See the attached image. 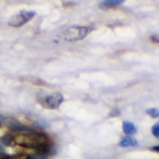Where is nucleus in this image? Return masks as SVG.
I'll return each instance as SVG.
<instances>
[{"instance_id": "1", "label": "nucleus", "mask_w": 159, "mask_h": 159, "mask_svg": "<svg viewBox=\"0 0 159 159\" xmlns=\"http://www.w3.org/2000/svg\"><path fill=\"white\" fill-rule=\"evenodd\" d=\"M14 142L17 145L25 148H31L44 152H46L47 146L50 144L48 137L45 134L37 131L26 132L18 135L14 138Z\"/></svg>"}, {"instance_id": "2", "label": "nucleus", "mask_w": 159, "mask_h": 159, "mask_svg": "<svg viewBox=\"0 0 159 159\" xmlns=\"http://www.w3.org/2000/svg\"><path fill=\"white\" fill-rule=\"evenodd\" d=\"M89 32V29L85 26H71L64 32V39L66 41H77L84 39Z\"/></svg>"}, {"instance_id": "3", "label": "nucleus", "mask_w": 159, "mask_h": 159, "mask_svg": "<svg viewBox=\"0 0 159 159\" xmlns=\"http://www.w3.org/2000/svg\"><path fill=\"white\" fill-rule=\"evenodd\" d=\"M36 15V12L33 11H21L20 13L13 15L9 20V25L11 26L14 27H20L24 25H25L27 22H29L34 16Z\"/></svg>"}, {"instance_id": "4", "label": "nucleus", "mask_w": 159, "mask_h": 159, "mask_svg": "<svg viewBox=\"0 0 159 159\" xmlns=\"http://www.w3.org/2000/svg\"><path fill=\"white\" fill-rule=\"evenodd\" d=\"M4 122L6 123L7 126L9 127L10 130L12 132H22V133H26V132H32L35 131L33 128L28 127L23 124H21L19 121L13 119V118H5Z\"/></svg>"}, {"instance_id": "5", "label": "nucleus", "mask_w": 159, "mask_h": 159, "mask_svg": "<svg viewBox=\"0 0 159 159\" xmlns=\"http://www.w3.org/2000/svg\"><path fill=\"white\" fill-rule=\"evenodd\" d=\"M64 97L61 93H54L51 94L45 98V102L47 106L51 109H58L59 106L63 103Z\"/></svg>"}, {"instance_id": "6", "label": "nucleus", "mask_w": 159, "mask_h": 159, "mask_svg": "<svg viewBox=\"0 0 159 159\" xmlns=\"http://www.w3.org/2000/svg\"><path fill=\"white\" fill-rule=\"evenodd\" d=\"M138 144H139L138 140L135 138H133L132 136H126V137L123 138L121 139V141L119 142V146L124 147V148L135 147V146H138Z\"/></svg>"}, {"instance_id": "7", "label": "nucleus", "mask_w": 159, "mask_h": 159, "mask_svg": "<svg viewBox=\"0 0 159 159\" xmlns=\"http://www.w3.org/2000/svg\"><path fill=\"white\" fill-rule=\"evenodd\" d=\"M124 3L123 0H106V1H102L99 4V9L101 10H108L111 8H114L117 6H120Z\"/></svg>"}, {"instance_id": "8", "label": "nucleus", "mask_w": 159, "mask_h": 159, "mask_svg": "<svg viewBox=\"0 0 159 159\" xmlns=\"http://www.w3.org/2000/svg\"><path fill=\"white\" fill-rule=\"evenodd\" d=\"M123 131L127 136H132L137 133V128L133 123H131L129 121H125V122H123Z\"/></svg>"}, {"instance_id": "9", "label": "nucleus", "mask_w": 159, "mask_h": 159, "mask_svg": "<svg viewBox=\"0 0 159 159\" xmlns=\"http://www.w3.org/2000/svg\"><path fill=\"white\" fill-rule=\"evenodd\" d=\"M49 153L44 151H38L37 152L29 153L26 156V159H48Z\"/></svg>"}, {"instance_id": "10", "label": "nucleus", "mask_w": 159, "mask_h": 159, "mask_svg": "<svg viewBox=\"0 0 159 159\" xmlns=\"http://www.w3.org/2000/svg\"><path fill=\"white\" fill-rule=\"evenodd\" d=\"M0 140H1L2 144L5 146H11L14 142V137L11 134H6L1 137Z\"/></svg>"}, {"instance_id": "11", "label": "nucleus", "mask_w": 159, "mask_h": 159, "mask_svg": "<svg viewBox=\"0 0 159 159\" xmlns=\"http://www.w3.org/2000/svg\"><path fill=\"white\" fill-rule=\"evenodd\" d=\"M147 114H149L151 117L152 118H157L159 117V109H155V108H152V109H148L146 111Z\"/></svg>"}, {"instance_id": "12", "label": "nucleus", "mask_w": 159, "mask_h": 159, "mask_svg": "<svg viewBox=\"0 0 159 159\" xmlns=\"http://www.w3.org/2000/svg\"><path fill=\"white\" fill-rule=\"evenodd\" d=\"M34 125H35L36 126L39 127V128H42V129L50 126V125H48V123H47L46 121H44V120H39V121H36V122L34 123Z\"/></svg>"}, {"instance_id": "13", "label": "nucleus", "mask_w": 159, "mask_h": 159, "mask_svg": "<svg viewBox=\"0 0 159 159\" xmlns=\"http://www.w3.org/2000/svg\"><path fill=\"white\" fill-rule=\"evenodd\" d=\"M152 135H153L155 138L159 139V122L155 123V124L152 125Z\"/></svg>"}, {"instance_id": "14", "label": "nucleus", "mask_w": 159, "mask_h": 159, "mask_svg": "<svg viewBox=\"0 0 159 159\" xmlns=\"http://www.w3.org/2000/svg\"><path fill=\"white\" fill-rule=\"evenodd\" d=\"M121 114V111H119V109H114V110H112L111 112H110V116L111 117H116V116H118V115H120Z\"/></svg>"}, {"instance_id": "15", "label": "nucleus", "mask_w": 159, "mask_h": 159, "mask_svg": "<svg viewBox=\"0 0 159 159\" xmlns=\"http://www.w3.org/2000/svg\"><path fill=\"white\" fill-rule=\"evenodd\" d=\"M6 153V149H5V147L0 143V155L1 154H5Z\"/></svg>"}, {"instance_id": "16", "label": "nucleus", "mask_w": 159, "mask_h": 159, "mask_svg": "<svg viewBox=\"0 0 159 159\" xmlns=\"http://www.w3.org/2000/svg\"><path fill=\"white\" fill-rule=\"evenodd\" d=\"M152 151H155V152H159V145H158V146H154V147H152Z\"/></svg>"}, {"instance_id": "17", "label": "nucleus", "mask_w": 159, "mask_h": 159, "mask_svg": "<svg viewBox=\"0 0 159 159\" xmlns=\"http://www.w3.org/2000/svg\"><path fill=\"white\" fill-rule=\"evenodd\" d=\"M1 125H2V123H0V127H1Z\"/></svg>"}]
</instances>
